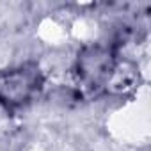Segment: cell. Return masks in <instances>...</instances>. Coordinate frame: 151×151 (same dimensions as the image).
<instances>
[{
  "mask_svg": "<svg viewBox=\"0 0 151 151\" xmlns=\"http://www.w3.org/2000/svg\"><path fill=\"white\" fill-rule=\"evenodd\" d=\"M77 78L82 87L98 91L110 82L116 73V53L110 46L91 45L84 46L75 64Z\"/></svg>",
  "mask_w": 151,
  "mask_h": 151,
  "instance_id": "1",
  "label": "cell"
},
{
  "mask_svg": "<svg viewBox=\"0 0 151 151\" xmlns=\"http://www.w3.org/2000/svg\"><path fill=\"white\" fill-rule=\"evenodd\" d=\"M45 78L37 66H20L0 71V103L6 107H22L30 103L43 89Z\"/></svg>",
  "mask_w": 151,
  "mask_h": 151,
  "instance_id": "2",
  "label": "cell"
}]
</instances>
